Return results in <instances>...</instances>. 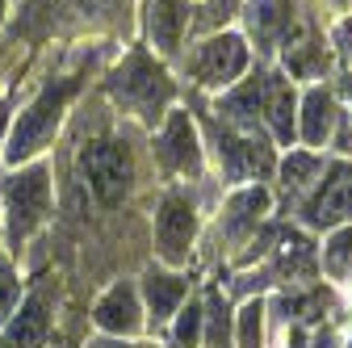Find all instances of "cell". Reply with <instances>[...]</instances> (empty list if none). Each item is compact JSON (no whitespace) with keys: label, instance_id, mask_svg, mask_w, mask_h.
I'll list each match as a JSON object with an SVG mask.
<instances>
[{"label":"cell","instance_id":"cell-8","mask_svg":"<svg viewBox=\"0 0 352 348\" xmlns=\"http://www.w3.org/2000/svg\"><path fill=\"white\" fill-rule=\"evenodd\" d=\"M302 227L306 231H336L352 223V160L323 164L319 181L302 197Z\"/></svg>","mask_w":352,"mask_h":348},{"label":"cell","instance_id":"cell-11","mask_svg":"<svg viewBox=\"0 0 352 348\" xmlns=\"http://www.w3.org/2000/svg\"><path fill=\"white\" fill-rule=\"evenodd\" d=\"M269 210H273V193L264 185H239L218 210V248L227 256H239L264 227Z\"/></svg>","mask_w":352,"mask_h":348},{"label":"cell","instance_id":"cell-33","mask_svg":"<svg viewBox=\"0 0 352 348\" xmlns=\"http://www.w3.org/2000/svg\"><path fill=\"white\" fill-rule=\"evenodd\" d=\"M5 17H9V0H0V25H5Z\"/></svg>","mask_w":352,"mask_h":348},{"label":"cell","instance_id":"cell-28","mask_svg":"<svg viewBox=\"0 0 352 348\" xmlns=\"http://www.w3.org/2000/svg\"><path fill=\"white\" fill-rule=\"evenodd\" d=\"M80 348H160L151 336H143V340H113V336H88Z\"/></svg>","mask_w":352,"mask_h":348},{"label":"cell","instance_id":"cell-18","mask_svg":"<svg viewBox=\"0 0 352 348\" xmlns=\"http://www.w3.org/2000/svg\"><path fill=\"white\" fill-rule=\"evenodd\" d=\"M243 21H248V42L273 51L294 34V0H243Z\"/></svg>","mask_w":352,"mask_h":348},{"label":"cell","instance_id":"cell-21","mask_svg":"<svg viewBox=\"0 0 352 348\" xmlns=\"http://www.w3.org/2000/svg\"><path fill=\"white\" fill-rule=\"evenodd\" d=\"M319 273H327L336 285H352V223L327 231L319 248Z\"/></svg>","mask_w":352,"mask_h":348},{"label":"cell","instance_id":"cell-31","mask_svg":"<svg viewBox=\"0 0 352 348\" xmlns=\"http://www.w3.org/2000/svg\"><path fill=\"white\" fill-rule=\"evenodd\" d=\"M5 130H9V105H5V97H0V147H5ZM5 168V164H0Z\"/></svg>","mask_w":352,"mask_h":348},{"label":"cell","instance_id":"cell-23","mask_svg":"<svg viewBox=\"0 0 352 348\" xmlns=\"http://www.w3.org/2000/svg\"><path fill=\"white\" fill-rule=\"evenodd\" d=\"M319 172H323V155L319 151H311V147H289V155L277 164V177H281V185L289 189V193H306L315 181H319Z\"/></svg>","mask_w":352,"mask_h":348},{"label":"cell","instance_id":"cell-12","mask_svg":"<svg viewBox=\"0 0 352 348\" xmlns=\"http://www.w3.org/2000/svg\"><path fill=\"white\" fill-rule=\"evenodd\" d=\"M218 164L231 185H260L277 168V155L264 135H248V130H218Z\"/></svg>","mask_w":352,"mask_h":348},{"label":"cell","instance_id":"cell-26","mask_svg":"<svg viewBox=\"0 0 352 348\" xmlns=\"http://www.w3.org/2000/svg\"><path fill=\"white\" fill-rule=\"evenodd\" d=\"M239 13H243V0H206V13H201L197 25L214 34V30H223L227 21H235Z\"/></svg>","mask_w":352,"mask_h":348},{"label":"cell","instance_id":"cell-3","mask_svg":"<svg viewBox=\"0 0 352 348\" xmlns=\"http://www.w3.org/2000/svg\"><path fill=\"white\" fill-rule=\"evenodd\" d=\"M105 97L135 122L155 126V122H164V113L176 101V84H172L164 59H155L151 51H130L105 76Z\"/></svg>","mask_w":352,"mask_h":348},{"label":"cell","instance_id":"cell-17","mask_svg":"<svg viewBox=\"0 0 352 348\" xmlns=\"http://www.w3.org/2000/svg\"><path fill=\"white\" fill-rule=\"evenodd\" d=\"M336 126H340V105H336V93L323 89V84H311L302 97H298V139L319 151L331 143L336 135Z\"/></svg>","mask_w":352,"mask_h":348},{"label":"cell","instance_id":"cell-19","mask_svg":"<svg viewBox=\"0 0 352 348\" xmlns=\"http://www.w3.org/2000/svg\"><path fill=\"white\" fill-rule=\"evenodd\" d=\"M281 63H285L289 80H319L331 67V51L323 47V38L294 25V34L281 42Z\"/></svg>","mask_w":352,"mask_h":348},{"label":"cell","instance_id":"cell-29","mask_svg":"<svg viewBox=\"0 0 352 348\" xmlns=\"http://www.w3.org/2000/svg\"><path fill=\"white\" fill-rule=\"evenodd\" d=\"M331 42H336V55H340L344 63H352V13L340 17V25L331 30Z\"/></svg>","mask_w":352,"mask_h":348},{"label":"cell","instance_id":"cell-16","mask_svg":"<svg viewBox=\"0 0 352 348\" xmlns=\"http://www.w3.org/2000/svg\"><path fill=\"white\" fill-rule=\"evenodd\" d=\"M260 122L269 126V135L281 147H294V139H298V89H294V80L285 72H269V76H264Z\"/></svg>","mask_w":352,"mask_h":348},{"label":"cell","instance_id":"cell-5","mask_svg":"<svg viewBox=\"0 0 352 348\" xmlns=\"http://www.w3.org/2000/svg\"><path fill=\"white\" fill-rule=\"evenodd\" d=\"M248 67H252V47L239 30H214L185 55V72L201 89H214V93H227L231 84H239Z\"/></svg>","mask_w":352,"mask_h":348},{"label":"cell","instance_id":"cell-2","mask_svg":"<svg viewBox=\"0 0 352 348\" xmlns=\"http://www.w3.org/2000/svg\"><path fill=\"white\" fill-rule=\"evenodd\" d=\"M80 89V76H51L42 89L30 97V105L21 113L9 118V130H5V147H0V164L5 168H21V164H34L42 160L59 130H63V118H67V105Z\"/></svg>","mask_w":352,"mask_h":348},{"label":"cell","instance_id":"cell-22","mask_svg":"<svg viewBox=\"0 0 352 348\" xmlns=\"http://www.w3.org/2000/svg\"><path fill=\"white\" fill-rule=\"evenodd\" d=\"M235 348H269V307H264V294L235 307Z\"/></svg>","mask_w":352,"mask_h":348},{"label":"cell","instance_id":"cell-20","mask_svg":"<svg viewBox=\"0 0 352 348\" xmlns=\"http://www.w3.org/2000/svg\"><path fill=\"white\" fill-rule=\"evenodd\" d=\"M206 327H201V348H235V307L223 290H210L201 298Z\"/></svg>","mask_w":352,"mask_h":348},{"label":"cell","instance_id":"cell-27","mask_svg":"<svg viewBox=\"0 0 352 348\" xmlns=\"http://www.w3.org/2000/svg\"><path fill=\"white\" fill-rule=\"evenodd\" d=\"M126 0H67V9L84 21H105V17H118V9Z\"/></svg>","mask_w":352,"mask_h":348},{"label":"cell","instance_id":"cell-14","mask_svg":"<svg viewBox=\"0 0 352 348\" xmlns=\"http://www.w3.org/2000/svg\"><path fill=\"white\" fill-rule=\"evenodd\" d=\"M189 30H193V5L189 0H143V34L151 42L155 59L181 55Z\"/></svg>","mask_w":352,"mask_h":348},{"label":"cell","instance_id":"cell-15","mask_svg":"<svg viewBox=\"0 0 352 348\" xmlns=\"http://www.w3.org/2000/svg\"><path fill=\"white\" fill-rule=\"evenodd\" d=\"M269 277H277L273 285H306V281H315L319 277V248L311 235H302V231H281L269 248Z\"/></svg>","mask_w":352,"mask_h":348},{"label":"cell","instance_id":"cell-7","mask_svg":"<svg viewBox=\"0 0 352 348\" xmlns=\"http://www.w3.org/2000/svg\"><path fill=\"white\" fill-rule=\"evenodd\" d=\"M55 311H59V281L47 277L30 285L17 302V311L0 327V348H51Z\"/></svg>","mask_w":352,"mask_h":348},{"label":"cell","instance_id":"cell-25","mask_svg":"<svg viewBox=\"0 0 352 348\" xmlns=\"http://www.w3.org/2000/svg\"><path fill=\"white\" fill-rule=\"evenodd\" d=\"M21 294H25V281H21V273H17V260L0 252V327H5V319L17 311Z\"/></svg>","mask_w":352,"mask_h":348},{"label":"cell","instance_id":"cell-6","mask_svg":"<svg viewBox=\"0 0 352 348\" xmlns=\"http://www.w3.org/2000/svg\"><path fill=\"white\" fill-rule=\"evenodd\" d=\"M201 235V214L197 202L185 189H168L155 202V227H151V243H155V260L168 269H185L189 256L197 248Z\"/></svg>","mask_w":352,"mask_h":348},{"label":"cell","instance_id":"cell-32","mask_svg":"<svg viewBox=\"0 0 352 348\" xmlns=\"http://www.w3.org/2000/svg\"><path fill=\"white\" fill-rule=\"evenodd\" d=\"M340 89H344V97H352V76H344V84H340Z\"/></svg>","mask_w":352,"mask_h":348},{"label":"cell","instance_id":"cell-13","mask_svg":"<svg viewBox=\"0 0 352 348\" xmlns=\"http://www.w3.org/2000/svg\"><path fill=\"white\" fill-rule=\"evenodd\" d=\"M139 285V298H143V315H147V336L151 331H168L172 315L185 307L189 298V273L185 269H168L160 265V260H151V265L135 277Z\"/></svg>","mask_w":352,"mask_h":348},{"label":"cell","instance_id":"cell-4","mask_svg":"<svg viewBox=\"0 0 352 348\" xmlns=\"http://www.w3.org/2000/svg\"><path fill=\"white\" fill-rule=\"evenodd\" d=\"M76 172H80L84 189L97 197L101 210H122L130 202V193H135V185H139L135 151H130V143L118 139V135L88 139L76 151Z\"/></svg>","mask_w":352,"mask_h":348},{"label":"cell","instance_id":"cell-1","mask_svg":"<svg viewBox=\"0 0 352 348\" xmlns=\"http://www.w3.org/2000/svg\"><path fill=\"white\" fill-rule=\"evenodd\" d=\"M51 214H55L51 160L42 155L34 164L9 168L0 177V252L21 260L30 239L51 223Z\"/></svg>","mask_w":352,"mask_h":348},{"label":"cell","instance_id":"cell-10","mask_svg":"<svg viewBox=\"0 0 352 348\" xmlns=\"http://www.w3.org/2000/svg\"><path fill=\"white\" fill-rule=\"evenodd\" d=\"M88 319H93V331H97V336L143 340V336H147V315H143V298H139L135 277H118V281H109V285L97 294Z\"/></svg>","mask_w":352,"mask_h":348},{"label":"cell","instance_id":"cell-24","mask_svg":"<svg viewBox=\"0 0 352 348\" xmlns=\"http://www.w3.org/2000/svg\"><path fill=\"white\" fill-rule=\"evenodd\" d=\"M201 327H206V311H201V298L189 294L185 307L172 315L168 323V348H201Z\"/></svg>","mask_w":352,"mask_h":348},{"label":"cell","instance_id":"cell-30","mask_svg":"<svg viewBox=\"0 0 352 348\" xmlns=\"http://www.w3.org/2000/svg\"><path fill=\"white\" fill-rule=\"evenodd\" d=\"M344 336L336 327H311V340H306V348H340Z\"/></svg>","mask_w":352,"mask_h":348},{"label":"cell","instance_id":"cell-9","mask_svg":"<svg viewBox=\"0 0 352 348\" xmlns=\"http://www.w3.org/2000/svg\"><path fill=\"white\" fill-rule=\"evenodd\" d=\"M151 155H155V168L164 177H193L201 181L206 172V147H201V135H197V122L185 113V109H168L164 113V126L151 143Z\"/></svg>","mask_w":352,"mask_h":348},{"label":"cell","instance_id":"cell-34","mask_svg":"<svg viewBox=\"0 0 352 348\" xmlns=\"http://www.w3.org/2000/svg\"><path fill=\"white\" fill-rule=\"evenodd\" d=\"M340 348H352V336H344V344H340Z\"/></svg>","mask_w":352,"mask_h":348}]
</instances>
